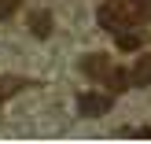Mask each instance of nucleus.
Wrapping results in <instances>:
<instances>
[{
  "label": "nucleus",
  "instance_id": "obj_5",
  "mask_svg": "<svg viewBox=\"0 0 151 144\" xmlns=\"http://www.w3.org/2000/svg\"><path fill=\"white\" fill-rule=\"evenodd\" d=\"M114 41H118V48H122V52H137L147 37H144V33H133V30H122V33H114Z\"/></svg>",
  "mask_w": 151,
  "mask_h": 144
},
{
  "label": "nucleus",
  "instance_id": "obj_2",
  "mask_svg": "<svg viewBox=\"0 0 151 144\" xmlns=\"http://www.w3.org/2000/svg\"><path fill=\"white\" fill-rule=\"evenodd\" d=\"M81 74L92 81H100V85H107V78L114 74V63H111L107 52H88L85 59H81Z\"/></svg>",
  "mask_w": 151,
  "mask_h": 144
},
{
  "label": "nucleus",
  "instance_id": "obj_6",
  "mask_svg": "<svg viewBox=\"0 0 151 144\" xmlns=\"http://www.w3.org/2000/svg\"><path fill=\"white\" fill-rule=\"evenodd\" d=\"M19 7H22V0H0V22H4V19H11Z\"/></svg>",
  "mask_w": 151,
  "mask_h": 144
},
{
  "label": "nucleus",
  "instance_id": "obj_7",
  "mask_svg": "<svg viewBox=\"0 0 151 144\" xmlns=\"http://www.w3.org/2000/svg\"><path fill=\"white\" fill-rule=\"evenodd\" d=\"M133 7H137L140 22H151V0H133Z\"/></svg>",
  "mask_w": 151,
  "mask_h": 144
},
{
  "label": "nucleus",
  "instance_id": "obj_9",
  "mask_svg": "<svg viewBox=\"0 0 151 144\" xmlns=\"http://www.w3.org/2000/svg\"><path fill=\"white\" fill-rule=\"evenodd\" d=\"M114 4H133V0H114Z\"/></svg>",
  "mask_w": 151,
  "mask_h": 144
},
{
  "label": "nucleus",
  "instance_id": "obj_10",
  "mask_svg": "<svg viewBox=\"0 0 151 144\" xmlns=\"http://www.w3.org/2000/svg\"><path fill=\"white\" fill-rule=\"evenodd\" d=\"M0 103H4V100H0Z\"/></svg>",
  "mask_w": 151,
  "mask_h": 144
},
{
  "label": "nucleus",
  "instance_id": "obj_1",
  "mask_svg": "<svg viewBox=\"0 0 151 144\" xmlns=\"http://www.w3.org/2000/svg\"><path fill=\"white\" fill-rule=\"evenodd\" d=\"M114 107V93H81L78 96V115L81 118H100Z\"/></svg>",
  "mask_w": 151,
  "mask_h": 144
},
{
  "label": "nucleus",
  "instance_id": "obj_4",
  "mask_svg": "<svg viewBox=\"0 0 151 144\" xmlns=\"http://www.w3.org/2000/svg\"><path fill=\"white\" fill-rule=\"evenodd\" d=\"M29 30H33V37H52V11L48 7H37L33 15H29Z\"/></svg>",
  "mask_w": 151,
  "mask_h": 144
},
{
  "label": "nucleus",
  "instance_id": "obj_3",
  "mask_svg": "<svg viewBox=\"0 0 151 144\" xmlns=\"http://www.w3.org/2000/svg\"><path fill=\"white\" fill-rule=\"evenodd\" d=\"M129 78H133V89H147L151 85V52L140 56L137 63L129 67Z\"/></svg>",
  "mask_w": 151,
  "mask_h": 144
},
{
  "label": "nucleus",
  "instance_id": "obj_8",
  "mask_svg": "<svg viewBox=\"0 0 151 144\" xmlns=\"http://www.w3.org/2000/svg\"><path fill=\"white\" fill-rule=\"evenodd\" d=\"M122 137H151V130L147 126H125V130H118Z\"/></svg>",
  "mask_w": 151,
  "mask_h": 144
}]
</instances>
